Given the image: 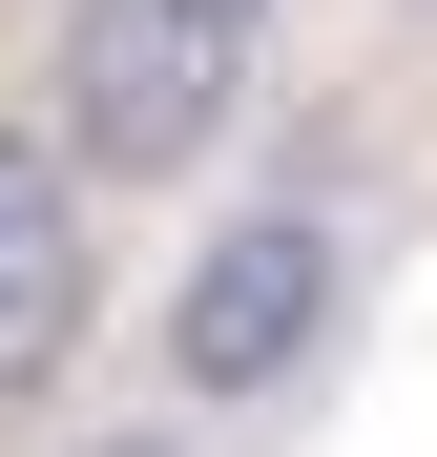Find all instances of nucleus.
Wrapping results in <instances>:
<instances>
[{"mask_svg":"<svg viewBox=\"0 0 437 457\" xmlns=\"http://www.w3.org/2000/svg\"><path fill=\"white\" fill-rule=\"evenodd\" d=\"M208 21H271V0H208Z\"/></svg>","mask_w":437,"mask_h":457,"instance_id":"4","label":"nucleus"},{"mask_svg":"<svg viewBox=\"0 0 437 457\" xmlns=\"http://www.w3.org/2000/svg\"><path fill=\"white\" fill-rule=\"evenodd\" d=\"M313 333H333V228L313 208H230L188 250V291H167V374L188 395H291Z\"/></svg>","mask_w":437,"mask_h":457,"instance_id":"2","label":"nucleus"},{"mask_svg":"<svg viewBox=\"0 0 437 457\" xmlns=\"http://www.w3.org/2000/svg\"><path fill=\"white\" fill-rule=\"evenodd\" d=\"M84 333V167L42 125H0V374Z\"/></svg>","mask_w":437,"mask_h":457,"instance_id":"3","label":"nucleus"},{"mask_svg":"<svg viewBox=\"0 0 437 457\" xmlns=\"http://www.w3.org/2000/svg\"><path fill=\"white\" fill-rule=\"evenodd\" d=\"M230 84H250V21H208V0H63V167L167 187L208 167Z\"/></svg>","mask_w":437,"mask_h":457,"instance_id":"1","label":"nucleus"},{"mask_svg":"<svg viewBox=\"0 0 437 457\" xmlns=\"http://www.w3.org/2000/svg\"><path fill=\"white\" fill-rule=\"evenodd\" d=\"M105 457H167V436H105Z\"/></svg>","mask_w":437,"mask_h":457,"instance_id":"5","label":"nucleus"}]
</instances>
